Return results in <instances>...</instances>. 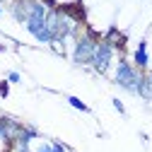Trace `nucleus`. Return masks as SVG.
<instances>
[{
    "label": "nucleus",
    "instance_id": "nucleus-12",
    "mask_svg": "<svg viewBox=\"0 0 152 152\" xmlns=\"http://www.w3.org/2000/svg\"><path fill=\"white\" fill-rule=\"evenodd\" d=\"M0 17H3V5H0Z\"/></svg>",
    "mask_w": 152,
    "mask_h": 152
},
{
    "label": "nucleus",
    "instance_id": "nucleus-9",
    "mask_svg": "<svg viewBox=\"0 0 152 152\" xmlns=\"http://www.w3.org/2000/svg\"><path fill=\"white\" fill-rule=\"evenodd\" d=\"M111 104H113V109H116L121 116H126V106H123V102H121L118 97H113V99H111Z\"/></svg>",
    "mask_w": 152,
    "mask_h": 152
},
{
    "label": "nucleus",
    "instance_id": "nucleus-6",
    "mask_svg": "<svg viewBox=\"0 0 152 152\" xmlns=\"http://www.w3.org/2000/svg\"><path fill=\"white\" fill-rule=\"evenodd\" d=\"M138 97L145 102H152V70H142L140 85H138Z\"/></svg>",
    "mask_w": 152,
    "mask_h": 152
},
{
    "label": "nucleus",
    "instance_id": "nucleus-3",
    "mask_svg": "<svg viewBox=\"0 0 152 152\" xmlns=\"http://www.w3.org/2000/svg\"><path fill=\"white\" fill-rule=\"evenodd\" d=\"M113 56H116V48H113L111 41L106 39H99L97 44V51H94V58H92V68L94 72H99V75H106L113 65Z\"/></svg>",
    "mask_w": 152,
    "mask_h": 152
},
{
    "label": "nucleus",
    "instance_id": "nucleus-11",
    "mask_svg": "<svg viewBox=\"0 0 152 152\" xmlns=\"http://www.w3.org/2000/svg\"><path fill=\"white\" fill-rule=\"evenodd\" d=\"M5 51H7V46H5V44H0V53H5Z\"/></svg>",
    "mask_w": 152,
    "mask_h": 152
},
{
    "label": "nucleus",
    "instance_id": "nucleus-10",
    "mask_svg": "<svg viewBox=\"0 0 152 152\" xmlns=\"http://www.w3.org/2000/svg\"><path fill=\"white\" fill-rule=\"evenodd\" d=\"M7 94H10V82L3 80V82H0V97H7Z\"/></svg>",
    "mask_w": 152,
    "mask_h": 152
},
{
    "label": "nucleus",
    "instance_id": "nucleus-5",
    "mask_svg": "<svg viewBox=\"0 0 152 152\" xmlns=\"http://www.w3.org/2000/svg\"><path fill=\"white\" fill-rule=\"evenodd\" d=\"M31 152H70L63 142H56V140H44L41 135L31 140Z\"/></svg>",
    "mask_w": 152,
    "mask_h": 152
},
{
    "label": "nucleus",
    "instance_id": "nucleus-4",
    "mask_svg": "<svg viewBox=\"0 0 152 152\" xmlns=\"http://www.w3.org/2000/svg\"><path fill=\"white\" fill-rule=\"evenodd\" d=\"M133 65L138 70H150V41H147V36L140 39L135 51H133Z\"/></svg>",
    "mask_w": 152,
    "mask_h": 152
},
{
    "label": "nucleus",
    "instance_id": "nucleus-8",
    "mask_svg": "<svg viewBox=\"0 0 152 152\" xmlns=\"http://www.w3.org/2000/svg\"><path fill=\"white\" fill-rule=\"evenodd\" d=\"M5 80H7L10 85H20V82H22V75L17 72V70H7V75H5Z\"/></svg>",
    "mask_w": 152,
    "mask_h": 152
},
{
    "label": "nucleus",
    "instance_id": "nucleus-1",
    "mask_svg": "<svg viewBox=\"0 0 152 152\" xmlns=\"http://www.w3.org/2000/svg\"><path fill=\"white\" fill-rule=\"evenodd\" d=\"M140 75H142V70H138L135 65H133V61L123 58V56L116 61V68H113V82H116L121 89H126L128 94H135V97H138Z\"/></svg>",
    "mask_w": 152,
    "mask_h": 152
},
{
    "label": "nucleus",
    "instance_id": "nucleus-7",
    "mask_svg": "<svg viewBox=\"0 0 152 152\" xmlns=\"http://www.w3.org/2000/svg\"><path fill=\"white\" fill-rule=\"evenodd\" d=\"M68 104H70L75 111H82V113H89V111H92V109H89L80 97H72V94H68Z\"/></svg>",
    "mask_w": 152,
    "mask_h": 152
},
{
    "label": "nucleus",
    "instance_id": "nucleus-2",
    "mask_svg": "<svg viewBox=\"0 0 152 152\" xmlns=\"http://www.w3.org/2000/svg\"><path fill=\"white\" fill-rule=\"evenodd\" d=\"M99 36L92 31H80L75 36V46H72V63L75 65H92L94 51H97Z\"/></svg>",
    "mask_w": 152,
    "mask_h": 152
}]
</instances>
